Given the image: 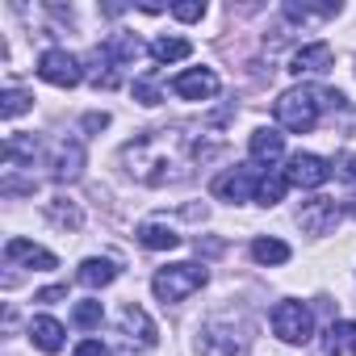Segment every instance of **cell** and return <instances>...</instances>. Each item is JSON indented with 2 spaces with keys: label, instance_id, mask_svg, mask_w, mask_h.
<instances>
[{
  "label": "cell",
  "instance_id": "3",
  "mask_svg": "<svg viewBox=\"0 0 356 356\" xmlns=\"http://www.w3.org/2000/svg\"><path fill=\"white\" fill-rule=\"evenodd\" d=\"M206 281H210L206 264H168V268H159V273L151 277V289H155L159 302H185V298L197 293Z\"/></svg>",
  "mask_w": 356,
  "mask_h": 356
},
{
  "label": "cell",
  "instance_id": "30",
  "mask_svg": "<svg viewBox=\"0 0 356 356\" xmlns=\"http://www.w3.org/2000/svg\"><path fill=\"white\" fill-rule=\"evenodd\" d=\"M172 17L176 22H202L206 17V5H202V0H185V5H172Z\"/></svg>",
  "mask_w": 356,
  "mask_h": 356
},
{
  "label": "cell",
  "instance_id": "24",
  "mask_svg": "<svg viewBox=\"0 0 356 356\" xmlns=\"http://www.w3.org/2000/svg\"><path fill=\"white\" fill-rule=\"evenodd\" d=\"M88 67H92V84H97V88H113V84H118V63H113V55H109L105 47H97V51L88 55Z\"/></svg>",
  "mask_w": 356,
  "mask_h": 356
},
{
  "label": "cell",
  "instance_id": "26",
  "mask_svg": "<svg viewBox=\"0 0 356 356\" xmlns=\"http://www.w3.org/2000/svg\"><path fill=\"white\" fill-rule=\"evenodd\" d=\"M293 252H289V243H281V239H256L252 243V260L256 264H285Z\"/></svg>",
  "mask_w": 356,
  "mask_h": 356
},
{
  "label": "cell",
  "instance_id": "15",
  "mask_svg": "<svg viewBox=\"0 0 356 356\" xmlns=\"http://www.w3.org/2000/svg\"><path fill=\"white\" fill-rule=\"evenodd\" d=\"M248 151H252V163H260V168H268V172H273V163L285 155V134H277V130L260 126V130L252 134Z\"/></svg>",
  "mask_w": 356,
  "mask_h": 356
},
{
  "label": "cell",
  "instance_id": "4",
  "mask_svg": "<svg viewBox=\"0 0 356 356\" xmlns=\"http://www.w3.org/2000/svg\"><path fill=\"white\" fill-rule=\"evenodd\" d=\"M273 331L285 343H306L314 335V314L302 302H277L273 306Z\"/></svg>",
  "mask_w": 356,
  "mask_h": 356
},
{
  "label": "cell",
  "instance_id": "35",
  "mask_svg": "<svg viewBox=\"0 0 356 356\" xmlns=\"http://www.w3.org/2000/svg\"><path fill=\"white\" fill-rule=\"evenodd\" d=\"M343 210H348V214L356 218V197H348V202H343Z\"/></svg>",
  "mask_w": 356,
  "mask_h": 356
},
{
  "label": "cell",
  "instance_id": "19",
  "mask_svg": "<svg viewBox=\"0 0 356 356\" xmlns=\"http://www.w3.org/2000/svg\"><path fill=\"white\" fill-rule=\"evenodd\" d=\"M323 348H327V356H356V323H348V318L331 323Z\"/></svg>",
  "mask_w": 356,
  "mask_h": 356
},
{
  "label": "cell",
  "instance_id": "21",
  "mask_svg": "<svg viewBox=\"0 0 356 356\" xmlns=\"http://www.w3.org/2000/svg\"><path fill=\"white\" fill-rule=\"evenodd\" d=\"M47 218H51L55 227H63V231H80V227H84V214H80V206H76V202H67V197H55V202H47Z\"/></svg>",
  "mask_w": 356,
  "mask_h": 356
},
{
  "label": "cell",
  "instance_id": "2",
  "mask_svg": "<svg viewBox=\"0 0 356 356\" xmlns=\"http://www.w3.org/2000/svg\"><path fill=\"white\" fill-rule=\"evenodd\" d=\"M318 109H323V88H289V92H281L277 97V105H273V113H277V122L285 126V130H293V134H306V130H314V122H318Z\"/></svg>",
  "mask_w": 356,
  "mask_h": 356
},
{
  "label": "cell",
  "instance_id": "17",
  "mask_svg": "<svg viewBox=\"0 0 356 356\" xmlns=\"http://www.w3.org/2000/svg\"><path fill=\"white\" fill-rule=\"evenodd\" d=\"M118 264L113 260H105V256H92V260H84L80 264V273H76V281L80 285H88V289H101V285H113L118 281Z\"/></svg>",
  "mask_w": 356,
  "mask_h": 356
},
{
  "label": "cell",
  "instance_id": "27",
  "mask_svg": "<svg viewBox=\"0 0 356 356\" xmlns=\"http://www.w3.org/2000/svg\"><path fill=\"white\" fill-rule=\"evenodd\" d=\"M30 105H34V97H30L26 88H5V97H0V118L13 122V118H22Z\"/></svg>",
  "mask_w": 356,
  "mask_h": 356
},
{
  "label": "cell",
  "instance_id": "25",
  "mask_svg": "<svg viewBox=\"0 0 356 356\" xmlns=\"http://www.w3.org/2000/svg\"><path fill=\"white\" fill-rule=\"evenodd\" d=\"M285 189H289V176L285 172H268L260 181V189H256V202L260 206H277V202H285Z\"/></svg>",
  "mask_w": 356,
  "mask_h": 356
},
{
  "label": "cell",
  "instance_id": "6",
  "mask_svg": "<svg viewBox=\"0 0 356 356\" xmlns=\"http://www.w3.org/2000/svg\"><path fill=\"white\" fill-rule=\"evenodd\" d=\"M38 76L47 80V84H55V88H76L80 80H84V72H80V59L76 55H67V51H47L42 59H38Z\"/></svg>",
  "mask_w": 356,
  "mask_h": 356
},
{
  "label": "cell",
  "instance_id": "14",
  "mask_svg": "<svg viewBox=\"0 0 356 356\" xmlns=\"http://www.w3.org/2000/svg\"><path fill=\"white\" fill-rule=\"evenodd\" d=\"M335 67V51L327 47V42H310V47H302L293 59H289V72L293 76H323V72H331Z\"/></svg>",
  "mask_w": 356,
  "mask_h": 356
},
{
  "label": "cell",
  "instance_id": "12",
  "mask_svg": "<svg viewBox=\"0 0 356 356\" xmlns=\"http://www.w3.org/2000/svg\"><path fill=\"white\" fill-rule=\"evenodd\" d=\"M5 260H9V264H26V268H34V273L59 268L55 252H47V248H38V243H30V239H9V243H5Z\"/></svg>",
  "mask_w": 356,
  "mask_h": 356
},
{
  "label": "cell",
  "instance_id": "22",
  "mask_svg": "<svg viewBox=\"0 0 356 356\" xmlns=\"http://www.w3.org/2000/svg\"><path fill=\"white\" fill-rule=\"evenodd\" d=\"M339 5H298V0H285V17L298 22V26H310V22H327L335 17Z\"/></svg>",
  "mask_w": 356,
  "mask_h": 356
},
{
  "label": "cell",
  "instance_id": "28",
  "mask_svg": "<svg viewBox=\"0 0 356 356\" xmlns=\"http://www.w3.org/2000/svg\"><path fill=\"white\" fill-rule=\"evenodd\" d=\"M72 318H76V327H84V331H97V327L105 323V310H101V302H92V298H84V302H76V310H72Z\"/></svg>",
  "mask_w": 356,
  "mask_h": 356
},
{
  "label": "cell",
  "instance_id": "33",
  "mask_svg": "<svg viewBox=\"0 0 356 356\" xmlns=\"http://www.w3.org/2000/svg\"><path fill=\"white\" fill-rule=\"evenodd\" d=\"M109 126V113H88L84 118V130H105Z\"/></svg>",
  "mask_w": 356,
  "mask_h": 356
},
{
  "label": "cell",
  "instance_id": "1",
  "mask_svg": "<svg viewBox=\"0 0 356 356\" xmlns=\"http://www.w3.org/2000/svg\"><path fill=\"white\" fill-rule=\"evenodd\" d=\"M185 147H189V138L181 130H147V134H138L134 143L122 147V159L130 163V172L143 185L159 189V185H168V181L181 176L176 168H181Z\"/></svg>",
  "mask_w": 356,
  "mask_h": 356
},
{
  "label": "cell",
  "instance_id": "5",
  "mask_svg": "<svg viewBox=\"0 0 356 356\" xmlns=\"http://www.w3.org/2000/svg\"><path fill=\"white\" fill-rule=\"evenodd\" d=\"M339 214H343V206H339L335 197H310V202H302V210H298V227H302L306 235H331L335 222H339Z\"/></svg>",
  "mask_w": 356,
  "mask_h": 356
},
{
  "label": "cell",
  "instance_id": "13",
  "mask_svg": "<svg viewBox=\"0 0 356 356\" xmlns=\"http://www.w3.org/2000/svg\"><path fill=\"white\" fill-rule=\"evenodd\" d=\"M197 352H202V356H248V343H243V339H235V331H227V327L210 323V327H202Z\"/></svg>",
  "mask_w": 356,
  "mask_h": 356
},
{
  "label": "cell",
  "instance_id": "20",
  "mask_svg": "<svg viewBox=\"0 0 356 356\" xmlns=\"http://www.w3.org/2000/svg\"><path fill=\"white\" fill-rule=\"evenodd\" d=\"M193 55V42L189 38H155L151 42V59L155 63H181Z\"/></svg>",
  "mask_w": 356,
  "mask_h": 356
},
{
  "label": "cell",
  "instance_id": "16",
  "mask_svg": "<svg viewBox=\"0 0 356 356\" xmlns=\"http://www.w3.org/2000/svg\"><path fill=\"white\" fill-rule=\"evenodd\" d=\"M138 243L143 248H151V252H172V248H181V235H176L168 222H155V218H147V222H138Z\"/></svg>",
  "mask_w": 356,
  "mask_h": 356
},
{
  "label": "cell",
  "instance_id": "9",
  "mask_svg": "<svg viewBox=\"0 0 356 356\" xmlns=\"http://www.w3.org/2000/svg\"><path fill=\"white\" fill-rule=\"evenodd\" d=\"M285 176H289V185H298V189H318V185H327L331 163L318 159V155H310V151H298V155L289 159Z\"/></svg>",
  "mask_w": 356,
  "mask_h": 356
},
{
  "label": "cell",
  "instance_id": "31",
  "mask_svg": "<svg viewBox=\"0 0 356 356\" xmlns=\"http://www.w3.org/2000/svg\"><path fill=\"white\" fill-rule=\"evenodd\" d=\"M72 356H109V348H105V343H101V339H80V343H76V352H72Z\"/></svg>",
  "mask_w": 356,
  "mask_h": 356
},
{
  "label": "cell",
  "instance_id": "32",
  "mask_svg": "<svg viewBox=\"0 0 356 356\" xmlns=\"http://www.w3.org/2000/svg\"><path fill=\"white\" fill-rule=\"evenodd\" d=\"M335 168L348 176V181H356V151H343V155L335 159Z\"/></svg>",
  "mask_w": 356,
  "mask_h": 356
},
{
  "label": "cell",
  "instance_id": "23",
  "mask_svg": "<svg viewBox=\"0 0 356 356\" xmlns=\"http://www.w3.org/2000/svg\"><path fill=\"white\" fill-rule=\"evenodd\" d=\"M105 51L113 55V63L122 67V63H134L138 55H143V42L134 38V34H126V30H118V34H109V42H105Z\"/></svg>",
  "mask_w": 356,
  "mask_h": 356
},
{
  "label": "cell",
  "instance_id": "29",
  "mask_svg": "<svg viewBox=\"0 0 356 356\" xmlns=\"http://www.w3.org/2000/svg\"><path fill=\"white\" fill-rule=\"evenodd\" d=\"M134 97L143 101V105H159L163 97H159V84H155V76H138L134 80Z\"/></svg>",
  "mask_w": 356,
  "mask_h": 356
},
{
  "label": "cell",
  "instance_id": "10",
  "mask_svg": "<svg viewBox=\"0 0 356 356\" xmlns=\"http://www.w3.org/2000/svg\"><path fill=\"white\" fill-rule=\"evenodd\" d=\"M218 76L210 72V67H189V72H181L172 80V92L176 97H185V101H210V97H218Z\"/></svg>",
  "mask_w": 356,
  "mask_h": 356
},
{
  "label": "cell",
  "instance_id": "7",
  "mask_svg": "<svg viewBox=\"0 0 356 356\" xmlns=\"http://www.w3.org/2000/svg\"><path fill=\"white\" fill-rule=\"evenodd\" d=\"M214 197L218 202H231V206H243V202H252V193L260 189L256 185V172L252 168H231V172H222V176H214Z\"/></svg>",
  "mask_w": 356,
  "mask_h": 356
},
{
  "label": "cell",
  "instance_id": "8",
  "mask_svg": "<svg viewBox=\"0 0 356 356\" xmlns=\"http://www.w3.org/2000/svg\"><path fill=\"white\" fill-rule=\"evenodd\" d=\"M122 335L130 339L122 356H134V352L155 348V323L147 318V310H143V306H134V302H130V306L122 310Z\"/></svg>",
  "mask_w": 356,
  "mask_h": 356
},
{
  "label": "cell",
  "instance_id": "18",
  "mask_svg": "<svg viewBox=\"0 0 356 356\" xmlns=\"http://www.w3.org/2000/svg\"><path fill=\"white\" fill-rule=\"evenodd\" d=\"M30 343L55 356V352H63V327H59L55 318L38 314V318H30Z\"/></svg>",
  "mask_w": 356,
  "mask_h": 356
},
{
  "label": "cell",
  "instance_id": "34",
  "mask_svg": "<svg viewBox=\"0 0 356 356\" xmlns=\"http://www.w3.org/2000/svg\"><path fill=\"white\" fill-rule=\"evenodd\" d=\"M63 293H67V285H55V289H42V293H38V302H59Z\"/></svg>",
  "mask_w": 356,
  "mask_h": 356
},
{
  "label": "cell",
  "instance_id": "11",
  "mask_svg": "<svg viewBox=\"0 0 356 356\" xmlns=\"http://www.w3.org/2000/svg\"><path fill=\"white\" fill-rule=\"evenodd\" d=\"M80 172H84V147L72 138H63V143H55V151H51V176L59 185H67V181H80Z\"/></svg>",
  "mask_w": 356,
  "mask_h": 356
}]
</instances>
